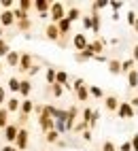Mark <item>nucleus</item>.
<instances>
[{
	"instance_id": "nucleus-27",
	"label": "nucleus",
	"mask_w": 138,
	"mask_h": 151,
	"mask_svg": "<svg viewBox=\"0 0 138 151\" xmlns=\"http://www.w3.org/2000/svg\"><path fill=\"white\" fill-rule=\"evenodd\" d=\"M130 70H134V60L130 58V60H125V62H121V73H130Z\"/></svg>"
},
{
	"instance_id": "nucleus-26",
	"label": "nucleus",
	"mask_w": 138,
	"mask_h": 151,
	"mask_svg": "<svg viewBox=\"0 0 138 151\" xmlns=\"http://www.w3.org/2000/svg\"><path fill=\"white\" fill-rule=\"evenodd\" d=\"M6 126H9V111L0 109V128H6Z\"/></svg>"
},
{
	"instance_id": "nucleus-30",
	"label": "nucleus",
	"mask_w": 138,
	"mask_h": 151,
	"mask_svg": "<svg viewBox=\"0 0 138 151\" xmlns=\"http://www.w3.org/2000/svg\"><path fill=\"white\" fill-rule=\"evenodd\" d=\"M106 6H108L106 0H98V2H94V4H92V11L96 13V11H100V9H106Z\"/></svg>"
},
{
	"instance_id": "nucleus-3",
	"label": "nucleus",
	"mask_w": 138,
	"mask_h": 151,
	"mask_svg": "<svg viewBox=\"0 0 138 151\" xmlns=\"http://www.w3.org/2000/svg\"><path fill=\"white\" fill-rule=\"evenodd\" d=\"M72 45H74L77 53H79V51H85V49H87L89 41H87V36H85L83 32H79V34H74V36H72Z\"/></svg>"
},
{
	"instance_id": "nucleus-31",
	"label": "nucleus",
	"mask_w": 138,
	"mask_h": 151,
	"mask_svg": "<svg viewBox=\"0 0 138 151\" xmlns=\"http://www.w3.org/2000/svg\"><path fill=\"white\" fill-rule=\"evenodd\" d=\"M45 79H47V83H49V85H53V83H55V70H53V68H49V70H47V75H45Z\"/></svg>"
},
{
	"instance_id": "nucleus-44",
	"label": "nucleus",
	"mask_w": 138,
	"mask_h": 151,
	"mask_svg": "<svg viewBox=\"0 0 138 151\" xmlns=\"http://www.w3.org/2000/svg\"><path fill=\"white\" fill-rule=\"evenodd\" d=\"M83 140H92V130H85L83 132Z\"/></svg>"
},
{
	"instance_id": "nucleus-18",
	"label": "nucleus",
	"mask_w": 138,
	"mask_h": 151,
	"mask_svg": "<svg viewBox=\"0 0 138 151\" xmlns=\"http://www.w3.org/2000/svg\"><path fill=\"white\" fill-rule=\"evenodd\" d=\"M74 60H77V62H87V60H94V53L85 49V51H79V53H74Z\"/></svg>"
},
{
	"instance_id": "nucleus-49",
	"label": "nucleus",
	"mask_w": 138,
	"mask_h": 151,
	"mask_svg": "<svg viewBox=\"0 0 138 151\" xmlns=\"http://www.w3.org/2000/svg\"><path fill=\"white\" fill-rule=\"evenodd\" d=\"M0 38H2V28H0Z\"/></svg>"
},
{
	"instance_id": "nucleus-5",
	"label": "nucleus",
	"mask_w": 138,
	"mask_h": 151,
	"mask_svg": "<svg viewBox=\"0 0 138 151\" xmlns=\"http://www.w3.org/2000/svg\"><path fill=\"white\" fill-rule=\"evenodd\" d=\"M38 126H41L43 132H51V130H53V119L49 115H45V113H41V117H38Z\"/></svg>"
},
{
	"instance_id": "nucleus-11",
	"label": "nucleus",
	"mask_w": 138,
	"mask_h": 151,
	"mask_svg": "<svg viewBox=\"0 0 138 151\" xmlns=\"http://www.w3.org/2000/svg\"><path fill=\"white\" fill-rule=\"evenodd\" d=\"M19 111H21V117H28V113H32L34 111V104H32V100H21V104H19Z\"/></svg>"
},
{
	"instance_id": "nucleus-16",
	"label": "nucleus",
	"mask_w": 138,
	"mask_h": 151,
	"mask_svg": "<svg viewBox=\"0 0 138 151\" xmlns=\"http://www.w3.org/2000/svg\"><path fill=\"white\" fill-rule=\"evenodd\" d=\"M127 87H138V70L134 68V70H130V73H127Z\"/></svg>"
},
{
	"instance_id": "nucleus-15",
	"label": "nucleus",
	"mask_w": 138,
	"mask_h": 151,
	"mask_svg": "<svg viewBox=\"0 0 138 151\" xmlns=\"http://www.w3.org/2000/svg\"><path fill=\"white\" fill-rule=\"evenodd\" d=\"M55 26H57V30H60V36H66L68 32H70V26H72V24H70V22H68V19L64 17L62 22H60V24H55Z\"/></svg>"
},
{
	"instance_id": "nucleus-7",
	"label": "nucleus",
	"mask_w": 138,
	"mask_h": 151,
	"mask_svg": "<svg viewBox=\"0 0 138 151\" xmlns=\"http://www.w3.org/2000/svg\"><path fill=\"white\" fill-rule=\"evenodd\" d=\"M15 143H17V151H24L28 147V130H19Z\"/></svg>"
},
{
	"instance_id": "nucleus-17",
	"label": "nucleus",
	"mask_w": 138,
	"mask_h": 151,
	"mask_svg": "<svg viewBox=\"0 0 138 151\" xmlns=\"http://www.w3.org/2000/svg\"><path fill=\"white\" fill-rule=\"evenodd\" d=\"M32 92V83L28 81V79H24V81H19V94L21 96H28Z\"/></svg>"
},
{
	"instance_id": "nucleus-43",
	"label": "nucleus",
	"mask_w": 138,
	"mask_h": 151,
	"mask_svg": "<svg viewBox=\"0 0 138 151\" xmlns=\"http://www.w3.org/2000/svg\"><path fill=\"white\" fill-rule=\"evenodd\" d=\"M132 60L138 62V45H134V51H132Z\"/></svg>"
},
{
	"instance_id": "nucleus-10",
	"label": "nucleus",
	"mask_w": 138,
	"mask_h": 151,
	"mask_svg": "<svg viewBox=\"0 0 138 151\" xmlns=\"http://www.w3.org/2000/svg\"><path fill=\"white\" fill-rule=\"evenodd\" d=\"M104 109L111 111V113L119 109V100H117V96H104Z\"/></svg>"
},
{
	"instance_id": "nucleus-34",
	"label": "nucleus",
	"mask_w": 138,
	"mask_h": 151,
	"mask_svg": "<svg viewBox=\"0 0 138 151\" xmlns=\"http://www.w3.org/2000/svg\"><path fill=\"white\" fill-rule=\"evenodd\" d=\"M102 151H117V147H115V143H111V140H106V143L102 145Z\"/></svg>"
},
{
	"instance_id": "nucleus-19",
	"label": "nucleus",
	"mask_w": 138,
	"mask_h": 151,
	"mask_svg": "<svg viewBox=\"0 0 138 151\" xmlns=\"http://www.w3.org/2000/svg\"><path fill=\"white\" fill-rule=\"evenodd\" d=\"M6 64L9 66H19V53L17 51H9V55H6Z\"/></svg>"
},
{
	"instance_id": "nucleus-41",
	"label": "nucleus",
	"mask_w": 138,
	"mask_h": 151,
	"mask_svg": "<svg viewBox=\"0 0 138 151\" xmlns=\"http://www.w3.org/2000/svg\"><path fill=\"white\" fill-rule=\"evenodd\" d=\"M83 28L85 30H92V17H83Z\"/></svg>"
},
{
	"instance_id": "nucleus-20",
	"label": "nucleus",
	"mask_w": 138,
	"mask_h": 151,
	"mask_svg": "<svg viewBox=\"0 0 138 151\" xmlns=\"http://www.w3.org/2000/svg\"><path fill=\"white\" fill-rule=\"evenodd\" d=\"M79 17H81V11H79V9H74V6H72V9H68V11H66V19H68L70 24H72V22H77Z\"/></svg>"
},
{
	"instance_id": "nucleus-22",
	"label": "nucleus",
	"mask_w": 138,
	"mask_h": 151,
	"mask_svg": "<svg viewBox=\"0 0 138 151\" xmlns=\"http://www.w3.org/2000/svg\"><path fill=\"white\" fill-rule=\"evenodd\" d=\"M77 98H79V100H83V102H85L87 98H89V89H87V85H83V87H79V89H77Z\"/></svg>"
},
{
	"instance_id": "nucleus-29",
	"label": "nucleus",
	"mask_w": 138,
	"mask_h": 151,
	"mask_svg": "<svg viewBox=\"0 0 138 151\" xmlns=\"http://www.w3.org/2000/svg\"><path fill=\"white\" fill-rule=\"evenodd\" d=\"M49 87H51V94H53L55 98H60V96L64 94V87H62V85H57V83H53V85H49Z\"/></svg>"
},
{
	"instance_id": "nucleus-24",
	"label": "nucleus",
	"mask_w": 138,
	"mask_h": 151,
	"mask_svg": "<svg viewBox=\"0 0 138 151\" xmlns=\"http://www.w3.org/2000/svg\"><path fill=\"white\" fill-rule=\"evenodd\" d=\"M17 6L21 9L24 13H28V11H30V9L34 6V2H32V0H19V2H17Z\"/></svg>"
},
{
	"instance_id": "nucleus-32",
	"label": "nucleus",
	"mask_w": 138,
	"mask_h": 151,
	"mask_svg": "<svg viewBox=\"0 0 138 151\" xmlns=\"http://www.w3.org/2000/svg\"><path fill=\"white\" fill-rule=\"evenodd\" d=\"M60 140V134L55 132V130H51V132H47V143H57Z\"/></svg>"
},
{
	"instance_id": "nucleus-46",
	"label": "nucleus",
	"mask_w": 138,
	"mask_h": 151,
	"mask_svg": "<svg viewBox=\"0 0 138 151\" xmlns=\"http://www.w3.org/2000/svg\"><path fill=\"white\" fill-rule=\"evenodd\" d=\"M130 104H132V109H136V106H138V96H136V98H132V100H130Z\"/></svg>"
},
{
	"instance_id": "nucleus-1",
	"label": "nucleus",
	"mask_w": 138,
	"mask_h": 151,
	"mask_svg": "<svg viewBox=\"0 0 138 151\" xmlns=\"http://www.w3.org/2000/svg\"><path fill=\"white\" fill-rule=\"evenodd\" d=\"M49 17H51L53 24H60L62 19L66 17V9L62 2H51V9H49Z\"/></svg>"
},
{
	"instance_id": "nucleus-33",
	"label": "nucleus",
	"mask_w": 138,
	"mask_h": 151,
	"mask_svg": "<svg viewBox=\"0 0 138 151\" xmlns=\"http://www.w3.org/2000/svg\"><path fill=\"white\" fill-rule=\"evenodd\" d=\"M9 51H11V49H9L6 41H2V38H0V55H9Z\"/></svg>"
},
{
	"instance_id": "nucleus-23",
	"label": "nucleus",
	"mask_w": 138,
	"mask_h": 151,
	"mask_svg": "<svg viewBox=\"0 0 138 151\" xmlns=\"http://www.w3.org/2000/svg\"><path fill=\"white\" fill-rule=\"evenodd\" d=\"M19 104H21V102H19V100L17 98H9V113H17V111H19Z\"/></svg>"
},
{
	"instance_id": "nucleus-39",
	"label": "nucleus",
	"mask_w": 138,
	"mask_h": 151,
	"mask_svg": "<svg viewBox=\"0 0 138 151\" xmlns=\"http://www.w3.org/2000/svg\"><path fill=\"white\" fill-rule=\"evenodd\" d=\"M6 102V89L4 87H0V106H2Z\"/></svg>"
},
{
	"instance_id": "nucleus-35",
	"label": "nucleus",
	"mask_w": 138,
	"mask_h": 151,
	"mask_svg": "<svg viewBox=\"0 0 138 151\" xmlns=\"http://www.w3.org/2000/svg\"><path fill=\"white\" fill-rule=\"evenodd\" d=\"M72 130H74V132H85V130H87V124H85V122H79Z\"/></svg>"
},
{
	"instance_id": "nucleus-21",
	"label": "nucleus",
	"mask_w": 138,
	"mask_h": 151,
	"mask_svg": "<svg viewBox=\"0 0 138 151\" xmlns=\"http://www.w3.org/2000/svg\"><path fill=\"white\" fill-rule=\"evenodd\" d=\"M89 17H92V30H94V32H100V26H102L100 15H98V13H92Z\"/></svg>"
},
{
	"instance_id": "nucleus-45",
	"label": "nucleus",
	"mask_w": 138,
	"mask_h": 151,
	"mask_svg": "<svg viewBox=\"0 0 138 151\" xmlns=\"http://www.w3.org/2000/svg\"><path fill=\"white\" fill-rule=\"evenodd\" d=\"M38 70H41V66H32L30 70H28V75H36V73H38Z\"/></svg>"
},
{
	"instance_id": "nucleus-25",
	"label": "nucleus",
	"mask_w": 138,
	"mask_h": 151,
	"mask_svg": "<svg viewBox=\"0 0 138 151\" xmlns=\"http://www.w3.org/2000/svg\"><path fill=\"white\" fill-rule=\"evenodd\" d=\"M89 89V96L94 98H104V92H102V87H98V85H92V87H87Z\"/></svg>"
},
{
	"instance_id": "nucleus-36",
	"label": "nucleus",
	"mask_w": 138,
	"mask_h": 151,
	"mask_svg": "<svg viewBox=\"0 0 138 151\" xmlns=\"http://www.w3.org/2000/svg\"><path fill=\"white\" fill-rule=\"evenodd\" d=\"M108 6L113 9V13H119V9L123 6V2H108Z\"/></svg>"
},
{
	"instance_id": "nucleus-37",
	"label": "nucleus",
	"mask_w": 138,
	"mask_h": 151,
	"mask_svg": "<svg viewBox=\"0 0 138 151\" xmlns=\"http://www.w3.org/2000/svg\"><path fill=\"white\" fill-rule=\"evenodd\" d=\"M83 85H85V81H83L81 77H79V79H74V83H72V89L77 92V89H79V87H83Z\"/></svg>"
},
{
	"instance_id": "nucleus-48",
	"label": "nucleus",
	"mask_w": 138,
	"mask_h": 151,
	"mask_svg": "<svg viewBox=\"0 0 138 151\" xmlns=\"http://www.w3.org/2000/svg\"><path fill=\"white\" fill-rule=\"evenodd\" d=\"M134 30H136V32H138V19H136V22H134Z\"/></svg>"
},
{
	"instance_id": "nucleus-28",
	"label": "nucleus",
	"mask_w": 138,
	"mask_h": 151,
	"mask_svg": "<svg viewBox=\"0 0 138 151\" xmlns=\"http://www.w3.org/2000/svg\"><path fill=\"white\" fill-rule=\"evenodd\" d=\"M9 89H11V92H19V79L17 77L9 79Z\"/></svg>"
},
{
	"instance_id": "nucleus-4",
	"label": "nucleus",
	"mask_w": 138,
	"mask_h": 151,
	"mask_svg": "<svg viewBox=\"0 0 138 151\" xmlns=\"http://www.w3.org/2000/svg\"><path fill=\"white\" fill-rule=\"evenodd\" d=\"M104 45H106V41H102V38H96V41H92L89 45H87V51H92L94 55H102Z\"/></svg>"
},
{
	"instance_id": "nucleus-6",
	"label": "nucleus",
	"mask_w": 138,
	"mask_h": 151,
	"mask_svg": "<svg viewBox=\"0 0 138 151\" xmlns=\"http://www.w3.org/2000/svg\"><path fill=\"white\" fill-rule=\"evenodd\" d=\"M34 9L41 13V17H47V15H49V9H51V2H49V0H36V2H34Z\"/></svg>"
},
{
	"instance_id": "nucleus-40",
	"label": "nucleus",
	"mask_w": 138,
	"mask_h": 151,
	"mask_svg": "<svg viewBox=\"0 0 138 151\" xmlns=\"http://www.w3.org/2000/svg\"><path fill=\"white\" fill-rule=\"evenodd\" d=\"M130 145H132V151H138V134H134V138L130 140Z\"/></svg>"
},
{
	"instance_id": "nucleus-42",
	"label": "nucleus",
	"mask_w": 138,
	"mask_h": 151,
	"mask_svg": "<svg viewBox=\"0 0 138 151\" xmlns=\"http://www.w3.org/2000/svg\"><path fill=\"white\" fill-rule=\"evenodd\" d=\"M117 151H132V145H130V140H125V143H123L119 149H117Z\"/></svg>"
},
{
	"instance_id": "nucleus-14",
	"label": "nucleus",
	"mask_w": 138,
	"mask_h": 151,
	"mask_svg": "<svg viewBox=\"0 0 138 151\" xmlns=\"http://www.w3.org/2000/svg\"><path fill=\"white\" fill-rule=\"evenodd\" d=\"M108 73H111V75H119L121 73V62H119V60H108Z\"/></svg>"
},
{
	"instance_id": "nucleus-38",
	"label": "nucleus",
	"mask_w": 138,
	"mask_h": 151,
	"mask_svg": "<svg viewBox=\"0 0 138 151\" xmlns=\"http://www.w3.org/2000/svg\"><path fill=\"white\" fill-rule=\"evenodd\" d=\"M136 19H138V17H136V13H134V11H130V13H127V24H130V26H134V22H136Z\"/></svg>"
},
{
	"instance_id": "nucleus-47",
	"label": "nucleus",
	"mask_w": 138,
	"mask_h": 151,
	"mask_svg": "<svg viewBox=\"0 0 138 151\" xmlns=\"http://www.w3.org/2000/svg\"><path fill=\"white\" fill-rule=\"evenodd\" d=\"M0 151H17V149H13L11 145H6V147H2V149H0Z\"/></svg>"
},
{
	"instance_id": "nucleus-9",
	"label": "nucleus",
	"mask_w": 138,
	"mask_h": 151,
	"mask_svg": "<svg viewBox=\"0 0 138 151\" xmlns=\"http://www.w3.org/2000/svg\"><path fill=\"white\" fill-rule=\"evenodd\" d=\"M17 132H19V128L15 124H9L4 128V138L9 140V143H15V138H17Z\"/></svg>"
},
{
	"instance_id": "nucleus-13",
	"label": "nucleus",
	"mask_w": 138,
	"mask_h": 151,
	"mask_svg": "<svg viewBox=\"0 0 138 151\" xmlns=\"http://www.w3.org/2000/svg\"><path fill=\"white\" fill-rule=\"evenodd\" d=\"M47 38L49 41H60V30H57V26L55 24H51V26H47Z\"/></svg>"
},
{
	"instance_id": "nucleus-2",
	"label": "nucleus",
	"mask_w": 138,
	"mask_h": 151,
	"mask_svg": "<svg viewBox=\"0 0 138 151\" xmlns=\"http://www.w3.org/2000/svg\"><path fill=\"white\" fill-rule=\"evenodd\" d=\"M134 115H136V111L132 109V104L127 102V100L119 102V109H117V117H121V119H132Z\"/></svg>"
},
{
	"instance_id": "nucleus-8",
	"label": "nucleus",
	"mask_w": 138,
	"mask_h": 151,
	"mask_svg": "<svg viewBox=\"0 0 138 151\" xmlns=\"http://www.w3.org/2000/svg\"><path fill=\"white\" fill-rule=\"evenodd\" d=\"M21 73H28V70L32 68V55H28V53H24V55H19V66H17Z\"/></svg>"
},
{
	"instance_id": "nucleus-12",
	"label": "nucleus",
	"mask_w": 138,
	"mask_h": 151,
	"mask_svg": "<svg viewBox=\"0 0 138 151\" xmlns=\"http://www.w3.org/2000/svg\"><path fill=\"white\" fill-rule=\"evenodd\" d=\"M0 24H2V26H13L15 24L13 11H2V15H0Z\"/></svg>"
}]
</instances>
